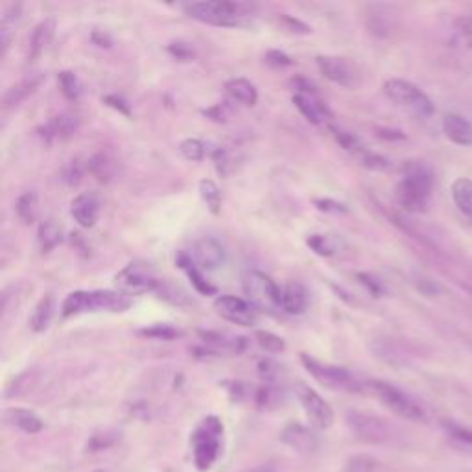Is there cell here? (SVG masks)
Listing matches in <instances>:
<instances>
[{
	"label": "cell",
	"instance_id": "f907efd6",
	"mask_svg": "<svg viewBox=\"0 0 472 472\" xmlns=\"http://www.w3.org/2000/svg\"><path fill=\"white\" fill-rule=\"evenodd\" d=\"M104 104L113 107L115 111L122 113L124 116H132V109H130V104L125 102L122 97H116V94H107V97H104Z\"/></svg>",
	"mask_w": 472,
	"mask_h": 472
},
{
	"label": "cell",
	"instance_id": "4316f807",
	"mask_svg": "<svg viewBox=\"0 0 472 472\" xmlns=\"http://www.w3.org/2000/svg\"><path fill=\"white\" fill-rule=\"evenodd\" d=\"M87 170L97 181L109 183L116 174V163L107 153H97L87 161Z\"/></svg>",
	"mask_w": 472,
	"mask_h": 472
},
{
	"label": "cell",
	"instance_id": "277c9868",
	"mask_svg": "<svg viewBox=\"0 0 472 472\" xmlns=\"http://www.w3.org/2000/svg\"><path fill=\"white\" fill-rule=\"evenodd\" d=\"M186 15L193 17L200 22L212 24V26H240L245 17L253 12V6L244 4V3H194L188 4Z\"/></svg>",
	"mask_w": 472,
	"mask_h": 472
},
{
	"label": "cell",
	"instance_id": "f5cc1de1",
	"mask_svg": "<svg viewBox=\"0 0 472 472\" xmlns=\"http://www.w3.org/2000/svg\"><path fill=\"white\" fill-rule=\"evenodd\" d=\"M456 28H458V31H459V36L463 38V41L468 45V47H472V17H459L458 21H456Z\"/></svg>",
	"mask_w": 472,
	"mask_h": 472
},
{
	"label": "cell",
	"instance_id": "7dc6e473",
	"mask_svg": "<svg viewBox=\"0 0 472 472\" xmlns=\"http://www.w3.org/2000/svg\"><path fill=\"white\" fill-rule=\"evenodd\" d=\"M116 442V435L113 433H109V432H106V433H97V435H92V439H90V443H89V451L90 452H97V451H104V449H109L113 443Z\"/></svg>",
	"mask_w": 472,
	"mask_h": 472
},
{
	"label": "cell",
	"instance_id": "ee69618b",
	"mask_svg": "<svg viewBox=\"0 0 472 472\" xmlns=\"http://www.w3.org/2000/svg\"><path fill=\"white\" fill-rule=\"evenodd\" d=\"M416 287H417V290H419L423 296H426V297H437L439 294L443 292V287L439 285L437 280L430 279V277H419V279L416 280Z\"/></svg>",
	"mask_w": 472,
	"mask_h": 472
},
{
	"label": "cell",
	"instance_id": "ac0fdd59",
	"mask_svg": "<svg viewBox=\"0 0 472 472\" xmlns=\"http://www.w3.org/2000/svg\"><path fill=\"white\" fill-rule=\"evenodd\" d=\"M445 137L458 146H472V122L458 113H449L443 118Z\"/></svg>",
	"mask_w": 472,
	"mask_h": 472
},
{
	"label": "cell",
	"instance_id": "74e56055",
	"mask_svg": "<svg viewBox=\"0 0 472 472\" xmlns=\"http://www.w3.org/2000/svg\"><path fill=\"white\" fill-rule=\"evenodd\" d=\"M141 336L144 338H153V339H165V341H172V339H177L183 336V332L168 323H157V325H151V327H146L142 330H139Z\"/></svg>",
	"mask_w": 472,
	"mask_h": 472
},
{
	"label": "cell",
	"instance_id": "1f68e13d",
	"mask_svg": "<svg viewBox=\"0 0 472 472\" xmlns=\"http://www.w3.org/2000/svg\"><path fill=\"white\" fill-rule=\"evenodd\" d=\"M38 194L36 193H22L17 202H15V212H17V218L21 219V222L24 226H30L36 222L38 218Z\"/></svg>",
	"mask_w": 472,
	"mask_h": 472
},
{
	"label": "cell",
	"instance_id": "681fc988",
	"mask_svg": "<svg viewBox=\"0 0 472 472\" xmlns=\"http://www.w3.org/2000/svg\"><path fill=\"white\" fill-rule=\"evenodd\" d=\"M259 374L262 376L264 384H275L277 374H279V367L271 360H262L259 364Z\"/></svg>",
	"mask_w": 472,
	"mask_h": 472
},
{
	"label": "cell",
	"instance_id": "3957f363",
	"mask_svg": "<svg viewBox=\"0 0 472 472\" xmlns=\"http://www.w3.org/2000/svg\"><path fill=\"white\" fill-rule=\"evenodd\" d=\"M222 439H224V425L218 417H205L194 430L191 443H193V458L198 470H209L219 452H222Z\"/></svg>",
	"mask_w": 472,
	"mask_h": 472
},
{
	"label": "cell",
	"instance_id": "d590c367",
	"mask_svg": "<svg viewBox=\"0 0 472 472\" xmlns=\"http://www.w3.org/2000/svg\"><path fill=\"white\" fill-rule=\"evenodd\" d=\"M355 157L360 161L362 167H365L369 170H374V172H386V170L391 168V163L386 159V157H382L379 153H373V151H369L365 148L362 151H358Z\"/></svg>",
	"mask_w": 472,
	"mask_h": 472
},
{
	"label": "cell",
	"instance_id": "ffe728a7",
	"mask_svg": "<svg viewBox=\"0 0 472 472\" xmlns=\"http://www.w3.org/2000/svg\"><path fill=\"white\" fill-rule=\"evenodd\" d=\"M54 31H56V21L54 19H45L34 28V31H31V36H30L28 61L34 63L43 56V52L47 50V47L50 45V41L54 38Z\"/></svg>",
	"mask_w": 472,
	"mask_h": 472
},
{
	"label": "cell",
	"instance_id": "e575fe53",
	"mask_svg": "<svg viewBox=\"0 0 472 472\" xmlns=\"http://www.w3.org/2000/svg\"><path fill=\"white\" fill-rule=\"evenodd\" d=\"M198 188H200V196L203 203L207 205V209L212 214H218L219 209H222V193H219L218 185L212 179H202Z\"/></svg>",
	"mask_w": 472,
	"mask_h": 472
},
{
	"label": "cell",
	"instance_id": "ab89813d",
	"mask_svg": "<svg viewBox=\"0 0 472 472\" xmlns=\"http://www.w3.org/2000/svg\"><path fill=\"white\" fill-rule=\"evenodd\" d=\"M330 133H332V137L336 139V142H338L343 150L351 151L353 155H356L358 151L364 150L362 141H360L355 133H351V132H345V130H341V128H336V125H330Z\"/></svg>",
	"mask_w": 472,
	"mask_h": 472
},
{
	"label": "cell",
	"instance_id": "d6986e66",
	"mask_svg": "<svg viewBox=\"0 0 472 472\" xmlns=\"http://www.w3.org/2000/svg\"><path fill=\"white\" fill-rule=\"evenodd\" d=\"M292 102L301 111V115L312 124L320 125V124H323L325 120L330 118L329 107L318 99V94H297L296 92Z\"/></svg>",
	"mask_w": 472,
	"mask_h": 472
},
{
	"label": "cell",
	"instance_id": "cb8c5ba5",
	"mask_svg": "<svg viewBox=\"0 0 472 472\" xmlns=\"http://www.w3.org/2000/svg\"><path fill=\"white\" fill-rule=\"evenodd\" d=\"M21 13H22V4H10L4 10L3 21H0V54H6V50L12 45V39L15 36V28L21 21Z\"/></svg>",
	"mask_w": 472,
	"mask_h": 472
},
{
	"label": "cell",
	"instance_id": "7402d4cb",
	"mask_svg": "<svg viewBox=\"0 0 472 472\" xmlns=\"http://www.w3.org/2000/svg\"><path fill=\"white\" fill-rule=\"evenodd\" d=\"M43 83V74H30L24 80H21L19 83L12 85L6 92L4 97V107H15L19 106L22 100H26L31 92H34L39 85Z\"/></svg>",
	"mask_w": 472,
	"mask_h": 472
},
{
	"label": "cell",
	"instance_id": "5b68a950",
	"mask_svg": "<svg viewBox=\"0 0 472 472\" xmlns=\"http://www.w3.org/2000/svg\"><path fill=\"white\" fill-rule=\"evenodd\" d=\"M365 388L399 417L416 423L426 421V412L423 410V406L417 404L410 395H406L402 390L395 388L393 384L384 381H369L365 382Z\"/></svg>",
	"mask_w": 472,
	"mask_h": 472
},
{
	"label": "cell",
	"instance_id": "ba28073f",
	"mask_svg": "<svg viewBox=\"0 0 472 472\" xmlns=\"http://www.w3.org/2000/svg\"><path fill=\"white\" fill-rule=\"evenodd\" d=\"M301 362L305 369L316 379L322 386L334 390V391H360L365 384L356 382L355 376L339 365L332 364H323L316 358H312L308 355H301Z\"/></svg>",
	"mask_w": 472,
	"mask_h": 472
},
{
	"label": "cell",
	"instance_id": "db71d44e",
	"mask_svg": "<svg viewBox=\"0 0 472 472\" xmlns=\"http://www.w3.org/2000/svg\"><path fill=\"white\" fill-rule=\"evenodd\" d=\"M90 41L100 47V48H111L113 47V38L107 34L106 30H100V28H94L92 34H90Z\"/></svg>",
	"mask_w": 472,
	"mask_h": 472
},
{
	"label": "cell",
	"instance_id": "9a60e30c",
	"mask_svg": "<svg viewBox=\"0 0 472 472\" xmlns=\"http://www.w3.org/2000/svg\"><path fill=\"white\" fill-rule=\"evenodd\" d=\"M365 26L374 38L386 39L397 28V12L390 4H371L365 13Z\"/></svg>",
	"mask_w": 472,
	"mask_h": 472
},
{
	"label": "cell",
	"instance_id": "6f0895ef",
	"mask_svg": "<svg viewBox=\"0 0 472 472\" xmlns=\"http://www.w3.org/2000/svg\"><path fill=\"white\" fill-rule=\"evenodd\" d=\"M94 472H111V470H94Z\"/></svg>",
	"mask_w": 472,
	"mask_h": 472
},
{
	"label": "cell",
	"instance_id": "7a4b0ae2",
	"mask_svg": "<svg viewBox=\"0 0 472 472\" xmlns=\"http://www.w3.org/2000/svg\"><path fill=\"white\" fill-rule=\"evenodd\" d=\"M132 306V299L113 290H90L73 292L61 305V316L73 318L85 312H125Z\"/></svg>",
	"mask_w": 472,
	"mask_h": 472
},
{
	"label": "cell",
	"instance_id": "d6a6232c",
	"mask_svg": "<svg viewBox=\"0 0 472 472\" xmlns=\"http://www.w3.org/2000/svg\"><path fill=\"white\" fill-rule=\"evenodd\" d=\"M306 245L320 257H334L338 253V240H334L330 235H322V233L308 235Z\"/></svg>",
	"mask_w": 472,
	"mask_h": 472
},
{
	"label": "cell",
	"instance_id": "44dd1931",
	"mask_svg": "<svg viewBox=\"0 0 472 472\" xmlns=\"http://www.w3.org/2000/svg\"><path fill=\"white\" fill-rule=\"evenodd\" d=\"M308 306V294L299 282H288L282 288V312L290 313V316H299Z\"/></svg>",
	"mask_w": 472,
	"mask_h": 472
},
{
	"label": "cell",
	"instance_id": "30bf717a",
	"mask_svg": "<svg viewBox=\"0 0 472 472\" xmlns=\"http://www.w3.org/2000/svg\"><path fill=\"white\" fill-rule=\"evenodd\" d=\"M348 426L358 442L367 445H382L391 439V426L381 417L362 412H349Z\"/></svg>",
	"mask_w": 472,
	"mask_h": 472
},
{
	"label": "cell",
	"instance_id": "e0dca14e",
	"mask_svg": "<svg viewBox=\"0 0 472 472\" xmlns=\"http://www.w3.org/2000/svg\"><path fill=\"white\" fill-rule=\"evenodd\" d=\"M71 214L80 227L83 229L94 227V224L99 222V214H100V202L97 194L83 193L76 196L71 203Z\"/></svg>",
	"mask_w": 472,
	"mask_h": 472
},
{
	"label": "cell",
	"instance_id": "7bdbcfd3",
	"mask_svg": "<svg viewBox=\"0 0 472 472\" xmlns=\"http://www.w3.org/2000/svg\"><path fill=\"white\" fill-rule=\"evenodd\" d=\"M356 279L360 280V285H362V287H365V290H369L371 296H374V297H382V296L386 294L384 285H382V282H381L379 279H376V277H373V275H369V273H358Z\"/></svg>",
	"mask_w": 472,
	"mask_h": 472
},
{
	"label": "cell",
	"instance_id": "f1b7e54d",
	"mask_svg": "<svg viewBox=\"0 0 472 472\" xmlns=\"http://www.w3.org/2000/svg\"><path fill=\"white\" fill-rule=\"evenodd\" d=\"M63 240V229L56 222L54 218H47L45 222H41L39 231H38V242L41 247V253H50L52 249H56Z\"/></svg>",
	"mask_w": 472,
	"mask_h": 472
},
{
	"label": "cell",
	"instance_id": "f35d334b",
	"mask_svg": "<svg viewBox=\"0 0 472 472\" xmlns=\"http://www.w3.org/2000/svg\"><path fill=\"white\" fill-rule=\"evenodd\" d=\"M442 426L454 439V442H458V443L472 449V428L463 426V425L456 423V421H451V419H443L442 421Z\"/></svg>",
	"mask_w": 472,
	"mask_h": 472
},
{
	"label": "cell",
	"instance_id": "52a82bcc",
	"mask_svg": "<svg viewBox=\"0 0 472 472\" xmlns=\"http://www.w3.org/2000/svg\"><path fill=\"white\" fill-rule=\"evenodd\" d=\"M116 292L124 296H142L148 292H159L163 279L157 277L153 268L146 262H130L115 275Z\"/></svg>",
	"mask_w": 472,
	"mask_h": 472
},
{
	"label": "cell",
	"instance_id": "f546056e",
	"mask_svg": "<svg viewBox=\"0 0 472 472\" xmlns=\"http://www.w3.org/2000/svg\"><path fill=\"white\" fill-rule=\"evenodd\" d=\"M452 200L459 212L472 219V179L458 177L452 183Z\"/></svg>",
	"mask_w": 472,
	"mask_h": 472
},
{
	"label": "cell",
	"instance_id": "4fadbf2b",
	"mask_svg": "<svg viewBox=\"0 0 472 472\" xmlns=\"http://www.w3.org/2000/svg\"><path fill=\"white\" fill-rule=\"evenodd\" d=\"M320 73L339 87H355L358 83V71L348 57L338 56H318L316 57Z\"/></svg>",
	"mask_w": 472,
	"mask_h": 472
},
{
	"label": "cell",
	"instance_id": "9c48e42d",
	"mask_svg": "<svg viewBox=\"0 0 472 472\" xmlns=\"http://www.w3.org/2000/svg\"><path fill=\"white\" fill-rule=\"evenodd\" d=\"M384 92L390 100H393L395 104H399L402 107H408L410 111L417 113L419 116L433 115L432 100L417 85H414L410 82L391 78L384 83Z\"/></svg>",
	"mask_w": 472,
	"mask_h": 472
},
{
	"label": "cell",
	"instance_id": "7c38bea8",
	"mask_svg": "<svg viewBox=\"0 0 472 472\" xmlns=\"http://www.w3.org/2000/svg\"><path fill=\"white\" fill-rule=\"evenodd\" d=\"M214 312L219 318L231 322L240 327H253L257 325V310L251 306L245 299L236 296H219L214 305Z\"/></svg>",
	"mask_w": 472,
	"mask_h": 472
},
{
	"label": "cell",
	"instance_id": "8fae6325",
	"mask_svg": "<svg viewBox=\"0 0 472 472\" xmlns=\"http://www.w3.org/2000/svg\"><path fill=\"white\" fill-rule=\"evenodd\" d=\"M296 395L303 406V410L310 421V425L318 430H329L334 425V412L330 404L310 386L297 382Z\"/></svg>",
	"mask_w": 472,
	"mask_h": 472
},
{
	"label": "cell",
	"instance_id": "484cf974",
	"mask_svg": "<svg viewBox=\"0 0 472 472\" xmlns=\"http://www.w3.org/2000/svg\"><path fill=\"white\" fill-rule=\"evenodd\" d=\"M226 89H227V94L229 97L238 102V104H244V106H255L257 100H259V92L255 89V85L251 83L249 80L245 78H233L226 83Z\"/></svg>",
	"mask_w": 472,
	"mask_h": 472
},
{
	"label": "cell",
	"instance_id": "d4e9b609",
	"mask_svg": "<svg viewBox=\"0 0 472 472\" xmlns=\"http://www.w3.org/2000/svg\"><path fill=\"white\" fill-rule=\"evenodd\" d=\"M177 266L186 271V275H188V279H191V282H193V287L196 288V292H200L202 296H212V294H216V288L212 285H209V280H205V277H203L202 270L196 266L193 255L179 253Z\"/></svg>",
	"mask_w": 472,
	"mask_h": 472
},
{
	"label": "cell",
	"instance_id": "11a10c76",
	"mask_svg": "<svg viewBox=\"0 0 472 472\" xmlns=\"http://www.w3.org/2000/svg\"><path fill=\"white\" fill-rule=\"evenodd\" d=\"M382 139H390V141H399V139H404V133L402 132H397V130H379V133H376Z\"/></svg>",
	"mask_w": 472,
	"mask_h": 472
},
{
	"label": "cell",
	"instance_id": "60d3db41",
	"mask_svg": "<svg viewBox=\"0 0 472 472\" xmlns=\"http://www.w3.org/2000/svg\"><path fill=\"white\" fill-rule=\"evenodd\" d=\"M179 151L183 153L186 161L198 163V161H203V157H205V144L200 139H185L179 144Z\"/></svg>",
	"mask_w": 472,
	"mask_h": 472
},
{
	"label": "cell",
	"instance_id": "c3c4849f",
	"mask_svg": "<svg viewBox=\"0 0 472 472\" xmlns=\"http://www.w3.org/2000/svg\"><path fill=\"white\" fill-rule=\"evenodd\" d=\"M168 52H170L176 59H179V61H191V59H194V50L191 48V45H188V43H183V41L172 43V45L168 47Z\"/></svg>",
	"mask_w": 472,
	"mask_h": 472
},
{
	"label": "cell",
	"instance_id": "836d02e7",
	"mask_svg": "<svg viewBox=\"0 0 472 472\" xmlns=\"http://www.w3.org/2000/svg\"><path fill=\"white\" fill-rule=\"evenodd\" d=\"M57 85L63 97L71 102L80 100L82 97V83L78 80V76L73 71H61L57 73Z\"/></svg>",
	"mask_w": 472,
	"mask_h": 472
},
{
	"label": "cell",
	"instance_id": "83f0119b",
	"mask_svg": "<svg viewBox=\"0 0 472 472\" xmlns=\"http://www.w3.org/2000/svg\"><path fill=\"white\" fill-rule=\"evenodd\" d=\"M54 297L52 296H45L39 299V303L36 305L34 312H31L30 316V329L34 332H45L52 322L54 316Z\"/></svg>",
	"mask_w": 472,
	"mask_h": 472
},
{
	"label": "cell",
	"instance_id": "5bb4252c",
	"mask_svg": "<svg viewBox=\"0 0 472 472\" xmlns=\"http://www.w3.org/2000/svg\"><path fill=\"white\" fill-rule=\"evenodd\" d=\"M193 259L202 271H205V270L214 271V270L222 268L226 264L227 251L218 240L205 236V238L196 242L194 251H193Z\"/></svg>",
	"mask_w": 472,
	"mask_h": 472
},
{
	"label": "cell",
	"instance_id": "603a6c76",
	"mask_svg": "<svg viewBox=\"0 0 472 472\" xmlns=\"http://www.w3.org/2000/svg\"><path fill=\"white\" fill-rule=\"evenodd\" d=\"M6 421L24 433H39L43 430L41 417L26 408H10L6 410Z\"/></svg>",
	"mask_w": 472,
	"mask_h": 472
},
{
	"label": "cell",
	"instance_id": "816d5d0a",
	"mask_svg": "<svg viewBox=\"0 0 472 472\" xmlns=\"http://www.w3.org/2000/svg\"><path fill=\"white\" fill-rule=\"evenodd\" d=\"M280 21L285 22V26H287L290 31H294V34H303V36H306V34H310V31H312V28H310L308 24H305L303 21H299V19H296V17L280 15Z\"/></svg>",
	"mask_w": 472,
	"mask_h": 472
},
{
	"label": "cell",
	"instance_id": "8d00e7d4",
	"mask_svg": "<svg viewBox=\"0 0 472 472\" xmlns=\"http://www.w3.org/2000/svg\"><path fill=\"white\" fill-rule=\"evenodd\" d=\"M255 339L261 345L262 351L271 353V355H279V353H282V351L287 349L285 339H282L277 334H273V332H270V330H257Z\"/></svg>",
	"mask_w": 472,
	"mask_h": 472
},
{
	"label": "cell",
	"instance_id": "9f6ffc18",
	"mask_svg": "<svg viewBox=\"0 0 472 472\" xmlns=\"http://www.w3.org/2000/svg\"><path fill=\"white\" fill-rule=\"evenodd\" d=\"M242 472H277V468H275V465L273 463H259L257 467H253V468H245V470H242Z\"/></svg>",
	"mask_w": 472,
	"mask_h": 472
},
{
	"label": "cell",
	"instance_id": "8992f818",
	"mask_svg": "<svg viewBox=\"0 0 472 472\" xmlns=\"http://www.w3.org/2000/svg\"><path fill=\"white\" fill-rule=\"evenodd\" d=\"M242 288L247 303L255 310L275 312L282 310V290L277 282L262 271H249L242 279Z\"/></svg>",
	"mask_w": 472,
	"mask_h": 472
},
{
	"label": "cell",
	"instance_id": "bcb514c9",
	"mask_svg": "<svg viewBox=\"0 0 472 472\" xmlns=\"http://www.w3.org/2000/svg\"><path fill=\"white\" fill-rule=\"evenodd\" d=\"M266 63L270 67H275V69H285V67H292L294 65V59L285 54V52H280V50H270L266 54Z\"/></svg>",
	"mask_w": 472,
	"mask_h": 472
},
{
	"label": "cell",
	"instance_id": "4dcf8cb0",
	"mask_svg": "<svg viewBox=\"0 0 472 472\" xmlns=\"http://www.w3.org/2000/svg\"><path fill=\"white\" fill-rule=\"evenodd\" d=\"M76 120L73 116H56L52 118L48 124H45L43 128V137L50 142L52 139H63V137H69L76 132Z\"/></svg>",
	"mask_w": 472,
	"mask_h": 472
},
{
	"label": "cell",
	"instance_id": "b9f144b4",
	"mask_svg": "<svg viewBox=\"0 0 472 472\" xmlns=\"http://www.w3.org/2000/svg\"><path fill=\"white\" fill-rule=\"evenodd\" d=\"M376 467H379V461L371 456H355L348 461V467L345 470L348 472H373Z\"/></svg>",
	"mask_w": 472,
	"mask_h": 472
},
{
	"label": "cell",
	"instance_id": "f6af8a7d",
	"mask_svg": "<svg viewBox=\"0 0 472 472\" xmlns=\"http://www.w3.org/2000/svg\"><path fill=\"white\" fill-rule=\"evenodd\" d=\"M313 205L318 207V210L327 212V214H348L349 212L348 205L341 203V202H336L332 198H320V200L313 202Z\"/></svg>",
	"mask_w": 472,
	"mask_h": 472
},
{
	"label": "cell",
	"instance_id": "2e32d148",
	"mask_svg": "<svg viewBox=\"0 0 472 472\" xmlns=\"http://www.w3.org/2000/svg\"><path fill=\"white\" fill-rule=\"evenodd\" d=\"M280 442L288 445L290 449H294L297 452H305V454L313 452L320 445L318 435L299 423L287 425L285 430L280 432Z\"/></svg>",
	"mask_w": 472,
	"mask_h": 472
},
{
	"label": "cell",
	"instance_id": "6da1fadb",
	"mask_svg": "<svg viewBox=\"0 0 472 472\" xmlns=\"http://www.w3.org/2000/svg\"><path fill=\"white\" fill-rule=\"evenodd\" d=\"M433 188V176L432 170L419 161H410L404 167L402 179L395 186V198L399 205L412 212H426L430 196Z\"/></svg>",
	"mask_w": 472,
	"mask_h": 472
}]
</instances>
